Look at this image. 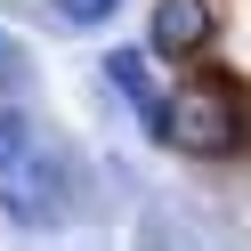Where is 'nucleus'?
Returning <instances> with one entry per match:
<instances>
[{
  "label": "nucleus",
  "mask_w": 251,
  "mask_h": 251,
  "mask_svg": "<svg viewBox=\"0 0 251 251\" xmlns=\"http://www.w3.org/2000/svg\"><path fill=\"white\" fill-rule=\"evenodd\" d=\"M162 146L178 154H243L251 146V98L227 73H195L162 114Z\"/></svg>",
  "instance_id": "1"
},
{
  "label": "nucleus",
  "mask_w": 251,
  "mask_h": 251,
  "mask_svg": "<svg viewBox=\"0 0 251 251\" xmlns=\"http://www.w3.org/2000/svg\"><path fill=\"white\" fill-rule=\"evenodd\" d=\"M219 33V0H154V57H202Z\"/></svg>",
  "instance_id": "2"
},
{
  "label": "nucleus",
  "mask_w": 251,
  "mask_h": 251,
  "mask_svg": "<svg viewBox=\"0 0 251 251\" xmlns=\"http://www.w3.org/2000/svg\"><path fill=\"white\" fill-rule=\"evenodd\" d=\"M8 219H17V227H57V219H65V170H41L33 154H25L17 170H8Z\"/></svg>",
  "instance_id": "3"
},
{
  "label": "nucleus",
  "mask_w": 251,
  "mask_h": 251,
  "mask_svg": "<svg viewBox=\"0 0 251 251\" xmlns=\"http://www.w3.org/2000/svg\"><path fill=\"white\" fill-rule=\"evenodd\" d=\"M105 81H114V89H122V98H130V105H138V114H146V122H154V130H162V114H170V105H162V98H154V81H146V57H138V49H114V57H105Z\"/></svg>",
  "instance_id": "4"
},
{
  "label": "nucleus",
  "mask_w": 251,
  "mask_h": 251,
  "mask_svg": "<svg viewBox=\"0 0 251 251\" xmlns=\"http://www.w3.org/2000/svg\"><path fill=\"white\" fill-rule=\"evenodd\" d=\"M25 154H33V122H25L17 105H0V178H8Z\"/></svg>",
  "instance_id": "5"
},
{
  "label": "nucleus",
  "mask_w": 251,
  "mask_h": 251,
  "mask_svg": "<svg viewBox=\"0 0 251 251\" xmlns=\"http://www.w3.org/2000/svg\"><path fill=\"white\" fill-rule=\"evenodd\" d=\"M114 8H122V0H57V17H65V25H105Z\"/></svg>",
  "instance_id": "6"
}]
</instances>
